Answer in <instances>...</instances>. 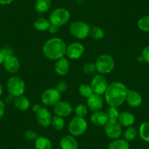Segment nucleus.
Returning a JSON list of instances; mask_svg holds the SVG:
<instances>
[{
    "mask_svg": "<svg viewBox=\"0 0 149 149\" xmlns=\"http://www.w3.org/2000/svg\"><path fill=\"white\" fill-rule=\"evenodd\" d=\"M40 108H41L40 105H39L38 104H35L34 106H33L32 110H33V111L35 112V113H36V112L38 111V110H39Z\"/></svg>",
    "mask_w": 149,
    "mask_h": 149,
    "instance_id": "37998d69",
    "label": "nucleus"
},
{
    "mask_svg": "<svg viewBox=\"0 0 149 149\" xmlns=\"http://www.w3.org/2000/svg\"><path fill=\"white\" fill-rule=\"evenodd\" d=\"M105 113L107 114L108 120H118L120 114L118 107H111V106H110V107L107 108Z\"/></svg>",
    "mask_w": 149,
    "mask_h": 149,
    "instance_id": "473e14b6",
    "label": "nucleus"
},
{
    "mask_svg": "<svg viewBox=\"0 0 149 149\" xmlns=\"http://www.w3.org/2000/svg\"><path fill=\"white\" fill-rule=\"evenodd\" d=\"M35 149H52L51 141L45 136H39L34 141Z\"/></svg>",
    "mask_w": 149,
    "mask_h": 149,
    "instance_id": "4be33fe9",
    "label": "nucleus"
},
{
    "mask_svg": "<svg viewBox=\"0 0 149 149\" xmlns=\"http://www.w3.org/2000/svg\"><path fill=\"white\" fill-rule=\"evenodd\" d=\"M5 54H3V52L2 51V50H0V65L3 64L4 60H5Z\"/></svg>",
    "mask_w": 149,
    "mask_h": 149,
    "instance_id": "79ce46f5",
    "label": "nucleus"
},
{
    "mask_svg": "<svg viewBox=\"0 0 149 149\" xmlns=\"http://www.w3.org/2000/svg\"><path fill=\"white\" fill-rule=\"evenodd\" d=\"M87 107L88 110L94 112L100 111L102 109L104 105V100L102 98L101 95L97 94H93L87 99Z\"/></svg>",
    "mask_w": 149,
    "mask_h": 149,
    "instance_id": "2eb2a0df",
    "label": "nucleus"
},
{
    "mask_svg": "<svg viewBox=\"0 0 149 149\" xmlns=\"http://www.w3.org/2000/svg\"><path fill=\"white\" fill-rule=\"evenodd\" d=\"M8 91L10 95L14 97L24 95L26 90V84L24 80L18 76H12L8 79Z\"/></svg>",
    "mask_w": 149,
    "mask_h": 149,
    "instance_id": "39448f33",
    "label": "nucleus"
},
{
    "mask_svg": "<svg viewBox=\"0 0 149 149\" xmlns=\"http://www.w3.org/2000/svg\"><path fill=\"white\" fill-rule=\"evenodd\" d=\"M61 149H78V143L72 135L64 136L60 140Z\"/></svg>",
    "mask_w": 149,
    "mask_h": 149,
    "instance_id": "6ab92c4d",
    "label": "nucleus"
},
{
    "mask_svg": "<svg viewBox=\"0 0 149 149\" xmlns=\"http://www.w3.org/2000/svg\"><path fill=\"white\" fill-rule=\"evenodd\" d=\"M14 106L21 111H26L30 107V102L24 95L15 97L14 100Z\"/></svg>",
    "mask_w": 149,
    "mask_h": 149,
    "instance_id": "412c9836",
    "label": "nucleus"
},
{
    "mask_svg": "<svg viewBox=\"0 0 149 149\" xmlns=\"http://www.w3.org/2000/svg\"><path fill=\"white\" fill-rule=\"evenodd\" d=\"M87 129H88V123L84 118L75 116L69 123V132L74 137L84 134L86 132Z\"/></svg>",
    "mask_w": 149,
    "mask_h": 149,
    "instance_id": "0eeeda50",
    "label": "nucleus"
},
{
    "mask_svg": "<svg viewBox=\"0 0 149 149\" xmlns=\"http://www.w3.org/2000/svg\"><path fill=\"white\" fill-rule=\"evenodd\" d=\"M67 88H68V84L65 81H61L56 86V89L61 94L65 93L67 91Z\"/></svg>",
    "mask_w": 149,
    "mask_h": 149,
    "instance_id": "f704fd0d",
    "label": "nucleus"
},
{
    "mask_svg": "<svg viewBox=\"0 0 149 149\" xmlns=\"http://www.w3.org/2000/svg\"><path fill=\"white\" fill-rule=\"evenodd\" d=\"M107 149H130V143L125 139H116L109 143Z\"/></svg>",
    "mask_w": 149,
    "mask_h": 149,
    "instance_id": "5701e85b",
    "label": "nucleus"
},
{
    "mask_svg": "<svg viewBox=\"0 0 149 149\" xmlns=\"http://www.w3.org/2000/svg\"><path fill=\"white\" fill-rule=\"evenodd\" d=\"M89 36L94 40H100L104 37V31L101 27L93 26L90 29Z\"/></svg>",
    "mask_w": 149,
    "mask_h": 149,
    "instance_id": "bb28decb",
    "label": "nucleus"
},
{
    "mask_svg": "<svg viewBox=\"0 0 149 149\" xmlns=\"http://www.w3.org/2000/svg\"><path fill=\"white\" fill-rule=\"evenodd\" d=\"M64 124H65V122H64V118L58 116H53L51 126H52L54 130H57V131H61L64 129Z\"/></svg>",
    "mask_w": 149,
    "mask_h": 149,
    "instance_id": "cd10ccee",
    "label": "nucleus"
},
{
    "mask_svg": "<svg viewBox=\"0 0 149 149\" xmlns=\"http://www.w3.org/2000/svg\"><path fill=\"white\" fill-rule=\"evenodd\" d=\"M61 94L56 88H48L42 92L41 101L47 106H54L61 100Z\"/></svg>",
    "mask_w": 149,
    "mask_h": 149,
    "instance_id": "1a4fd4ad",
    "label": "nucleus"
},
{
    "mask_svg": "<svg viewBox=\"0 0 149 149\" xmlns=\"http://www.w3.org/2000/svg\"><path fill=\"white\" fill-rule=\"evenodd\" d=\"M141 56L143 58V61L149 64V45L146 46L143 50L141 54Z\"/></svg>",
    "mask_w": 149,
    "mask_h": 149,
    "instance_id": "e433bc0d",
    "label": "nucleus"
},
{
    "mask_svg": "<svg viewBox=\"0 0 149 149\" xmlns=\"http://www.w3.org/2000/svg\"><path fill=\"white\" fill-rule=\"evenodd\" d=\"M3 65L5 70L9 73H12V74L18 72V70H20V67H21L19 60L13 54L5 56Z\"/></svg>",
    "mask_w": 149,
    "mask_h": 149,
    "instance_id": "4468645a",
    "label": "nucleus"
},
{
    "mask_svg": "<svg viewBox=\"0 0 149 149\" xmlns=\"http://www.w3.org/2000/svg\"><path fill=\"white\" fill-rule=\"evenodd\" d=\"M70 19V13L65 8H56L51 12L49 21L51 24L58 26V28L65 25Z\"/></svg>",
    "mask_w": 149,
    "mask_h": 149,
    "instance_id": "423d86ee",
    "label": "nucleus"
},
{
    "mask_svg": "<svg viewBox=\"0 0 149 149\" xmlns=\"http://www.w3.org/2000/svg\"><path fill=\"white\" fill-rule=\"evenodd\" d=\"M85 48L81 42H74L70 44L67 47L66 56L72 60H76L81 58L84 54Z\"/></svg>",
    "mask_w": 149,
    "mask_h": 149,
    "instance_id": "9b49d317",
    "label": "nucleus"
},
{
    "mask_svg": "<svg viewBox=\"0 0 149 149\" xmlns=\"http://www.w3.org/2000/svg\"><path fill=\"white\" fill-rule=\"evenodd\" d=\"M95 65L99 74L104 75L111 72L113 70L115 67V60L110 55L102 54L97 58Z\"/></svg>",
    "mask_w": 149,
    "mask_h": 149,
    "instance_id": "7ed1b4c3",
    "label": "nucleus"
},
{
    "mask_svg": "<svg viewBox=\"0 0 149 149\" xmlns=\"http://www.w3.org/2000/svg\"><path fill=\"white\" fill-rule=\"evenodd\" d=\"M139 29L145 32H149V15L141 17L137 21Z\"/></svg>",
    "mask_w": 149,
    "mask_h": 149,
    "instance_id": "c85d7f7f",
    "label": "nucleus"
},
{
    "mask_svg": "<svg viewBox=\"0 0 149 149\" xmlns=\"http://www.w3.org/2000/svg\"><path fill=\"white\" fill-rule=\"evenodd\" d=\"M67 45L59 37H53L45 42L42 48V53L47 58L57 61L66 56Z\"/></svg>",
    "mask_w": 149,
    "mask_h": 149,
    "instance_id": "f03ea898",
    "label": "nucleus"
},
{
    "mask_svg": "<svg viewBox=\"0 0 149 149\" xmlns=\"http://www.w3.org/2000/svg\"><path fill=\"white\" fill-rule=\"evenodd\" d=\"M36 118L40 125L43 127H48L51 125L53 116L51 113L45 107H41L36 112Z\"/></svg>",
    "mask_w": 149,
    "mask_h": 149,
    "instance_id": "ddd939ff",
    "label": "nucleus"
},
{
    "mask_svg": "<svg viewBox=\"0 0 149 149\" xmlns=\"http://www.w3.org/2000/svg\"><path fill=\"white\" fill-rule=\"evenodd\" d=\"M5 103L2 100H0V119L5 115Z\"/></svg>",
    "mask_w": 149,
    "mask_h": 149,
    "instance_id": "4c0bfd02",
    "label": "nucleus"
},
{
    "mask_svg": "<svg viewBox=\"0 0 149 149\" xmlns=\"http://www.w3.org/2000/svg\"><path fill=\"white\" fill-rule=\"evenodd\" d=\"M83 71L86 74H92L97 71L95 63L86 62L83 66Z\"/></svg>",
    "mask_w": 149,
    "mask_h": 149,
    "instance_id": "72a5a7b5",
    "label": "nucleus"
},
{
    "mask_svg": "<svg viewBox=\"0 0 149 149\" xmlns=\"http://www.w3.org/2000/svg\"><path fill=\"white\" fill-rule=\"evenodd\" d=\"M78 92H79L80 95L87 99L94 94L91 86L88 85V84H82L80 86L79 88H78Z\"/></svg>",
    "mask_w": 149,
    "mask_h": 149,
    "instance_id": "c756f323",
    "label": "nucleus"
},
{
    "mask_svg": "<svg viewBox=\"0 0 149 149\" xmlns=\"http://www.w3.org/2000/svg\"><path fill=\"white\" fill-rule=\"evenodd\" d=\"M88 107L84 104H78L74 108V113L78 117L84 118L88 113Z\"/></svg>",
    "mask_w": 149,
    "mask_h": 149,
    "instance_id": "2f4dec72",
    "label": "nucleus"
},
{
    "mask_svg": "<svg viewBox=\"0 0 149 149\" xmlns=\"http://www.w3.org/2000/svg\"><path fill=\"white\" fill-rule=\"evenodd\" d=\"M15 97H14L13 96L10 95L9 94V95H8L5 98V101H6L7 103H11V102H14V100H15Z\"/></svg>",
    "mask_w": 149,
    "mask_h": 149,
    "instance_id": "ea45409f",
    "label": "nucleus"
},
{
    "mask_svg": "<svg viewBox=\"0 0 149 149\" xmlns=\"http://www.w3.org/2000/svg\"><path fill=\"white\" fill-rule=\"evenodd\" d=\"M2 93H3V87H2V85L0 84V97L2 96Z\"/></svg>",
    "mask_w": 149,
    "mask_h": 149,
    "instance_id": "c03bdc74",
    "label": "nucleus"
},
{
    "mask_svg": "<svg viewBox=\"0 0 149 149\" xmlns=\"http://www.w3.org/2000/svg\"><path fill=\"white\" fill-rule=\"evenodd\" d=\"M128 88L121 82H113L109 84L104 92V100L111 107H118L126 102Z\"/></svg>",
    "mask_w": 149,
    "mask_h": 149,
    "instance_id": "f257e3e1",
    "label": "nucleus"
},
{
    "mask_svg": "<svg viewBox=\"0 0 149 149\" xmlns=\"http://www.w3.org/2000/svg\"><path fill=\"white\" fill-rule=\"evenodd\" d=\"M137 130H136V129L134 127H133L132 126V127H129L126 128L124 133V137L126 140L130 142L134 140L136 138V137H137Z\"/></svg>",
    "mask_w": 149,
    "mask_h": 149,
    "instance_id": "7c9ffc66",
    "label": "nucleus"
},
{
    "mask_svg": "<svg viewBox=\"0 0 149 149\" xmlns=\"http://www.w3.org/2000/svg\"><path fill=\"white\" fill-rule=\"evenodd\" d=\"M54 107V111L56 116L62 117V118L69 116L73 110L72 104L67 101L60 100Z\"/></svg>",
    "mask_w": 149,
    "mask_h": 149,
    "instance_id": "f8f14e48",
    "label": "nucleus"
},
{
    "mask_svg": "<svg viewBox=\"0 0 149 149\" xmlns=\"http://www.w3.org/2000/svg\"><path fill=\"white\" fill-rule=\"evenodd\" d=\"M91 121L94 125L103 127L108 121V118L105 112L100 110V111L94 112V113L91 116Z\"/></svg>",
    "mask_w": 149,
    "mask_h": 149,
    "instance_id": "a211bd4d",
    "label": "nucleus"
},
{
    "mask_svg": "<svg viewBox=\"0 0 149 149\" xmlns=\"http://www.w3.org/2000/svg\"><path fill=\"white\" fill-rule=\"evenodd\" d=\"M0 149H2V148H0Z\"/></svg>",
    "mask_w": 149,
    "mask_h": 149,
    "instance_id": "a18cd8bd",
    "label": "nucleus"
},
{
    "mask_svg": "<svg viewBox=\"0 0 149 149\" xmlns=\"http://www.w3.org/2000/svg\"><path fill=\"white\" fill-rule=\"evenodd\" d=\"M14 0H0V5H8L12 3Z\"/></svg>",
    "mask_w": 149,
    "mask_h": 149,
    "instance_id": "a19ab883",
    "label": "nucleus"
},
{
    "mask_svg": "<svg viewBox=\"0 0 149 149\" xmlns=\"http://www.w3.org/2000/svg\"><path fill=\"white\" fill-rule=\"evenodd\" d=\"M51 24L49 20H47L44 18H38L34 22V27L37 31H48Z\"/></svg>",
    "mask_w": 149,
    "mask_h": 149,
    "instance_id": "393cba45",
    "label": "nucleus"
},
{
    "mask_svg": "<svg viewBox=\"0 0 149 149\" xmlns=\"http://www.w3.org/2000/svg\"><path fill=\"white\" fill-rule=\"evenodd\" d=\"M104 127V133L109 138L116 140L121 136L122 126L119 124L118 120H108Z\"/></svg>",
    "mask_w": 149,
    "mask_h": 149,
    "instance_id": "6e6552de",
    "label": "nucleus"
},
{
    "mask_svg": "<svg viewBox=\"0 0 149 149\" xmlns=\"http://www.w3.org/2000/svg\"><path fill=\"white\" fill-rule=\"evenodd\" d=\"M52 2L51 0H37L34 4V9L38 13L47 12L51 8Z\"/></svg>",
    "mask_w": 149,
    "mask_h": 149,
    "instance_id": "b1692460",
    "label": "nucleus"
},
{
    "mask_svg": "<svg viewBox=\"0 0 149 149\" xmlns=\"http://www.w3.org/2000/svg\"><path fill=\"white\" fill-rule=\"evenodd\" d=\"M54 71L60 76H64L70 71V63L67 58H63L58 59L54 64Z\"/></svg>",
    "mask_w": 149,
    "mask_h": 149,
    "instance_id": "f3484780",
    "label": "nucleus"
},
{
    "mask_svg": "<svg viewBox=\"0 0 149 149\" xmlns=\"http://www.w3.org/2000/svg\"><path fill=\"white\" fill-rule=\"evenodd\" d=\"M90 86L92 88L94 94L102 95L105 92L106 89L108 86V84H107L105 77L103 74H96L93 77Z\"/></svg>",
    "mask_w": 149,
    "mask_h": 149,
    "instance_id": "9d476101",
    "label": "nucleus"
},
{
    "mask_svg": "<svg viewBox=\"0 0 149 149\" xmlns=\"http://www.w3.org/2000/svg\"><path fill=\"white\" fill-rule=\"evenodd\" d=\"M91 27L84 21H77L71 23L69 27V31L72 36L77 39L84 40L89 36Z\"/></svg>",
    "mask_w": 149,
    "mask_h": 149,
    "instance_id": "20e7f679",
    "label": "nucleus"
},
{
    "mask_svg": "<svg viewBox=\"0 0 149 149\" xmlns=\"http://www.w3.org/2000/svg\"><path fill=\"white\" fill-rule=\"evenodd\" d=\"M48 31L53 34H56V33L58 31V27L56 26H55V25H53V24H51L50 27L48 28Z\"/></svg>",
    "mask_w": 149,
    "mask_h": 149,
    "instance_id": "58836bf2",
    "label": "nucleus"
},
{
    "mask_svg": "<svg viewBox=\"0 0 149 149\" xmlns=\"http://www.w3.org/2000/svg\"><path fill=\"white\" fill-rule=\"evenodd\" d=\"M118 121L122 127H132L135 122V117L130 112H122L119 114Z\"/></svg>",
    "mask_w": 149,
    "mask_h": 149,
    "instance_id": "aec40b11",
    "label": "nucleus"
},
{
    "mask_svg": "<svg viewBox=\"0 0 149 149\" xmlns=\"http://www.w3.org/2000/svg\"><path fill=\"white\" fill-rule=\"evenodd\" d=\"M126 102L131 107H137L141 105L143 102V98L141 94L138 91L134 90H128Z\"/></svg>",
    "mask_w": 149,
    "mask_h": 149,
    "instance_id": "dca6fc26",
    "label": "nucleus"
},
{
    "mask_svg": "<svg viewBox=\"0 0 149 149\" xmlns=\"http://www.w3.org/2000/svg\"><path fill=\"white\" fill-rule=\"evenodd\" d=\"M24 135H25L26 138L28 139L29 140H31V141H34V140L35 141L37 137H39L37 135V133L32 130H26L24 133Z\"/></svg>",
    "mask_w": 149,
    "mask_h": 149,
    "instance_id": "c9c22d12",
    "label": "nucleus"
},
{
    "mask_svg": "<svg viewBox=\"0 0 149 149\" xmlns=\"http://www.w3.org/2000/svg\"><path fill=\"white\" fill-rule=\"evenodd\" d=\"M139 134L142 140L149 143V122L145 121L140 124Z\"/></svg>",
    "mask_w": 149,
    "mask_h": 149,
    "instance_id": "a878e982",
    "label": "nucleus"
}]
</instances>
